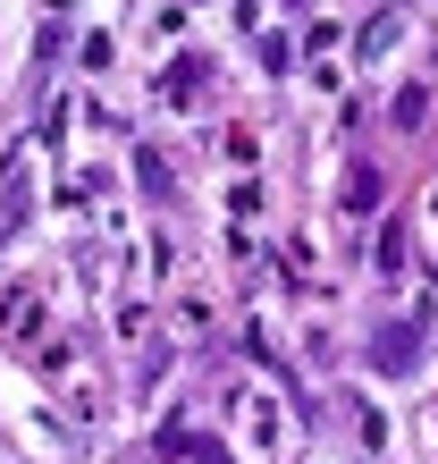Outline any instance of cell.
Segmentation results:
<instances>
[{
	"instance_id": "obj_1",
	"label": "cell",
	"mask_w": 438,
	"mask_h": 464,
	"mask_svg": "<svg viewBox=\"0 0 438 464\" xmlns=\"http://www.w3.org/2000/svg\"><path fill=\"white\" fill-rule=\"evenodd\" d=\"M371 203H379V178L354 169V178H346V211H371Z\"/></svg>"
}]
</instances>
